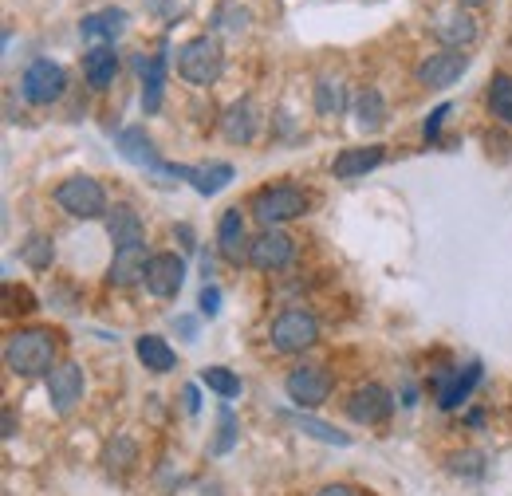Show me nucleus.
<instances>
[{
	"instance_id": "nucleus-35",
	"label": "nucleus",
	"mask_w": 512,
	"mask_h": 496,
	"mask_svg": "<svg viewBox=\"0 0 512 496\" xmlns=\"http://www.w3.org/2000/svg\"><path fill=\"white\" fill-rule=\"evenodd\" d=\"M449 111H453V107H449V103H442V107H438V111H434V115L426 119V126H422V134H426L430 142L438 138V130H442V123H446V119H449Z\"/></svg>"
},
{
	"instance_id": "nucleus-28",
	"label": "nucleus",
	"mask_w": 512,
	"mask_h": 496,
	"mask_svg": "<svg viewBox=\"0 0 512 496\" xmlns=\"http://www.w3.org/2000/svg\"><path fill=\"white\" fill-rule=\"evenodd\" d=\"M355 123L363 126V130H383L386 126V99L375 87H367V91L355 99Z\"/></svg>"
},
{
	"instance_id": "nucleus-24",
	"label": "nucleus",
	"mask_w": 512,
	"mask_h": 496,
	"mask_svg": "<svg viewBox=\"0 0 512 496\" xmlns=\"http://www.w3.org/2000/svg\"><path fill=\"white\" fill-rule=\"evenodd\" d=\"M237 178V170L229 162H209V166H186V182H193V189L201 197H213Z\"/></svg>"
},
{
	"instance_id": "nucleus-16",
	"label": "nucleus",
	"mask_w": 512,
	"mask_h": 496,
	"mask_svg": "<svg viewBox=\"0 0 512 496\" xmlns=\"http://www.w3.org/2000/svg\"><path fill=\"white\" fill-rule=\"evenodd\" d=\"M256 130H260V111H256L253 99L233 103V107L225 111V119H221V134H225L233 146H249L256 138Z\"/></svg>"
},
{
	"instance_id": "nucleus-25",
	"label": "nucleus",
	"mask_w": 512,
	"mask_h": 496,
	"mask_svg": "<svg viewBox=\"0 0 512 496\" xmlns=\"http://www.w3.org/2000/svg\"><path fill=\"white\" fill-rule=\"evenodd\" d=\"M434 32H438V40H442L446 48H461V52H465V44L477 40V20L465 16V12H449V16H442V20L434 24Z\"/></svg>"
},
{
	"instance_id": "nucleus-5",
	"label": "nucleus",
	"mask_w": 512,
	"mask_h": 496,
	"mask_svg": "<svg viewBox=\"0 0 512 496\" xmlns=\"http://www.w3.org/2000/svg\"><path fill=\"white\" fill-rule=\"evenodd\" d=\"M56 205H60L64 213H71V217H79V221H95V217H107V213H111L103 186H99L95 178H87V174L67 178L64 186L56 189Z\"/></svg>"
},
{
	"instance_id": "nucleus-19",
	"label": "nucleus",
	"mask_w": 512,
	"mask_h": 496,
	"mask_svg": "<svg viewBox=\"0 0 512 496\" xmlns=\"http://www.w3.org/2000/svg\"><path fill=\"white\" fill-rule=\"evenodd\" d=\"M477 382H481V363H469V367H461V371L446 374V378L438 382V406H442V410H457V406L473 394Z\"/></svg>"
},
{
	"instance_id": "nucleus-8",
	"label": "nucleus",
	"mask_w": 512,
	"mask_h": 496,
	"mask_svg": "<svg viewBox=\"0 0 512 496\" xmlns=\"http://www.w3.org/2000/svg\"><path fill=\"white\" fill-rule=\"evenodd\" d=\"M469 63L473 60L461 48H442V52H434V56H426L418 63V83L430 87V91H446L469 71Z\"/></svg>"
},
{
	"instance_id": "nucleus-12",
	"label": "nucleus",
	"mask_w": 512,
	"mask_h": 496,
	"mask_svg": "<svg viewBox=\"0 0 512 496\" xmlns=\"http://www.w3.org/2000/svg\"><path fill=\"white\" fill-rule=\"evenodd\" d=\"M284 390L304 410L308 406H320V402H327V394H331V374L323 371V367H296V371L284 378Z\"/></svg>"
},
{
	"instance_id": "nucleus-39",
	"label": "nucleus",
	"mask_w": 512,
	"mask_h": 496,
	"mask_svg": "<svg viewBox=\"0 0 512 496\" xmlns=\"http://www.w3.org/2000/svg\"><path fill=\"white\" fill-rule=\"evenodd\" d=\"M16 434V418L12 414H4V437H12Z\"/></svg>"
},
{
	"instance_id": "nucleus-26",
	"label": "nucleus",
	"mask_w": 512,
	"mask_h": 496,
	"mask_svg": "<svg viewBox=\"0 0 512 496\" xmlns=\"http://www.w3.org/2000/svg\"><path fill=\"white\" fill-rule=\"evenodd\" d=\"M280 422H288L292 430L316 437V441H323V445H351V437L339 434L335 426H327V422H320V418H308V414H296V410H280Z\"/></svg>"
},
{
	"instance_id": "nucleus-33",
	"label": "nucleus",
	"mask_w": 512,
	"mask_h": 496,
	"mask_svg": "<svg viewBox=\"0 0 512 496\" xmlns=\"http://www.w3.org/2000/svg\"><path fill=\"white\" fill-rule=\"evenodd\" d=\"M197 304H201V315H209V319H213V315L221 311V288H217V284H205Z\"/></svg>"
},
{
	"instance_id": "nucleus-1",
	"label": "nucleus",
	"mask_w": 512,
	"mask_h": 496,
	"mask_svg": "<svg viewBox=\"0 0 512 496\" xmlns=\"http://www.w3.org/2000/svg\"><path fill=\"white\" fill-rule=\"evenodd\" d=\"M4 363L8 371L20 374V378H40V374H52L56 367V335L44 331V327H28V331H16L8 335L4 343Z\"/></svg>"
},
{
	"instance_id": "nucleus-18",
	"label": "nucleus",
	"mask_w": 512,
	"mask_h": 496,
	"mask_svg": "<svg viewBox=\"0 0 512 496\" xmlns=\"http://www.w3.org/2000/svg\"><path fill=\"white\" fill-rule=\"evenodd\" d=\"M115 75H119V52H115V44H99V48H91L83 56V79L95 91H107L115 83Z\"/></svg>"
},
{
	"instance_id": "nucleus-2",
	"label": "nucleus",
	"mask_w": 512,
	"mask_h": 496,
	"mask_svg": "<svg viewBox=\"0 0 512 496\" xmlns=\"http://www.w3.org/2000/svg\"><path fill=\"white\" fill-rule=\"evenodd\" d=\"M249 213H253L264 229H276V225L296 221V217L308 213V193L300 186H264L253 193Z\"/></svg>"
},
{
	"instance_id": "nucleus-17",
	"label": "nucleus",
	"mask_w": 512,
	"mask_h": 496,
	"mask_svg": "<svg viewBox=\"0 0 512 496\" xmlns=\"http://www.w3.org/2000/svg\"><path fill=\"white\" fill-rule=\"evenodd\" d=\"M146 241L142 245H127V248H115V260H111V272H107V280L115 284V288H130V284H138L142 276H146Z\"/></svg>"
},
{
	"instance_id": "nucleus-22",
	"label": "nucleus",
	"mask_w": 512,
	"mask_h": 496,
	"mask_svg": "<svg viewBox=\"0 0 512 496\" xmlns=\"http://www.w3.org/2000/svg\"><path fill=\"white\" fill-rule=\"evenodd\" d=\"M134 355L142 359V367L154 374H170L178 367V355H174V347L162 339V335H138L134 339Z\"/></svg>"
},
{
	"instance_id": "nucleus-32",
	"label": "nucleus",
	"mask_w": 512,
	"mask_h": 496,
	"mask_svg": "<svg viewBox=\"0 0 512 496\" xmlns=\"http://www.w3.org/2000/svg\"><path fill=\"white\" fill-rule=\"evenodd\" d=\"M217 422H221V426H217V437H213V445H209V449L221 457V453H229V449L237 445V418H233V410H229V406H221Z\"/></svg>"
},
{
	"instance_id": "nucleus-13",
	"label": "nucleus",
	"mask_w": 512,
	"mask_h": 496,
	"mask_svg": "<svg viewBox=\"0 0 512 496\" xmlns=\"http://www.w3.org/2000/svg\"><path fill=\"white\" fill-rule=\"evenodd\" d=\"M249 237H245V213L241 209H225L221 221H217V248L229 264H241L249 260Z\"/></svg>"
},
{
	"instance_id": "nucleus-29",
	"label": "nucleus",
	"mask_w": 512,
	"mask_h": 496,
	"mask_svg": "<svg viewBox=\"0 0 512 496\" xmlns=\"http://www.w3.org/2000/svg\"><path fill=\"white\" fill-rule=\"evenodd\" d=\"M489 111H493V119H501L505 126H512V75H493V83H489Z\"/></svg>"
},
{
	"instance_id": "nucleus-38",
	"label": "nucleus",
	"mask_w": 512,
	"mask_h": 496,
	"mask_svg": "<svg viewBox=\"0 0 512 496\" xmlns=\"http://www.w3.org/2000/svg\"><path fill=\"white\" fill-rule=\"evenodd\" d=\"M178 327H182V335H197V323H193V319H178Z\"/></svg>"
},
{
	"instance_id": "nucleus-23",
	"label": "nucleus",
	"mask_w": 512,
	"mask_h": 496,
	"mask_svg": "<svg viewBox=\"0 0 512 496\" xmlns=\"http://www.w3.org/2000/svg\"><path fill=\"white\" fill-rule=\"evenodd\" d=\"M107 233H111V245H115V248L142 245V241H146L142 217H138L130 205H115V209L107 213Z\"/></svg>"
},
{
	"instance_id": "nucleus-34",
	"label": "nucleus",
	"mask_w": 512,
	"mask_h": 496,
	"mask_svg": "<svg viewBox=\"0 0 512 496\" xmlns=\"http://www.w3.org/2000/svg\"><path fill=\"white\" fill-rule=\"evenodd\" d=\"M245 20H249V12L229 4V8L221 12V20H217V24H221V28H229V32H241V28H245Z\"/></svg>"
},
{
	"instance_id": "nucleus-6",
	"label": "nucleus",
	"mask_w": 512,
	"mask_h": 496,
	"mask_svg": "<svg viewBox=\"0 0 512 496\" xmlns=\"http://www.w3.org/2000/svg\"><path fill=\"white\" fill-rule=\"evenodd\" d=\"M64 91H67V71L52 60H36L24 71V79H20V95L32 107H52Z\"/></svg>"
},
{
	"instance_id": "nucleus-11",
	"label": "nucleus",
	"mask_w": 512,
	"mask_h": 496,
	"mask_svg": "<svg viewBox=\"0 0 512 496\" xmlns=\"http://www.w3.org/2000/svg\"><path fill=\"white\" fill-rule=\"evenodd\" d=\"M292 252H296V241L288 233L264 229V233H256L253 245H249V264L260 268V272H276V268H284L292 260Z\"/></svg>"
},
{
	"instance_id": "nucleus-10",
	"label": "nucleus",
	"mask_w": 512,
	"mask_h": 496,
	"mask_svg": "<svg viewBox=\"0 0 512 496\" xmlns=\"http://www.w3.org/2000/svg\"><path fill=\"white\" fill-rule=\"evenodd\" d=\"M347 414L359 422V426H379L394 414V394L379 386V382H367L359 386L351 398H347Z\"/></svg>"
},
{
	"instance_id": "nucleus-15",
	"label": "nucleus",
	"mask_w": 512,
	"mask_h": 496,
	"mask_svg": "<svg viewBox=\"0 0 512 496\" xmlns=\"http://www.w3.org/2000/svg\"><path fill=\"white\" fill-rule=\"evenodd\" d=\"M127 20L130 16L123 8H103V12H91L79 20V36L91 44H115L127 32Z\"/></svg>"
},
{
	"instance_id": "nucleus-3",
	"label": "nucleus",
	"mask_w": 512,
	"mask_h": 496,
	"mask_svg": "<svg viewBox=\"0 0 512 496\" xmlns=\"http://www.w3.org/2000/svg\"><path fill=\"white\" fill-rule=\"evenodd\" d=\"M225 71V52L213 36H193L178 48V75L193 87H209L217 83Z\"/></svg>"
},
{
	"instance_id": "nucleus-30",
	"label": "nucleus",
	"mask_w": 512,
	"mask_h": 496,
	"mask_svg": "<svg viewBox=\"0 0 512 496\" xmlns=\"http://www.w3.org/2000/svg\"><path fill=\"white\" fill-rule=\"evenodd\" d=\"M20 260L28 264V268H52V260H56V248H52V241L48 237H28L24 245H20Z\"/></svg>"
},
{
	"instance_id": "nucleus-27",
	"label": "nucleus",
	"mask_w": 512,
	"mask_h": 496,
	"mask_svg": "<svg viewBox=\"0 0 512 496\" xmlns=\"http://www.w3.org/2000/svg\"><path fill=\"white\" fill-rule=\"evenodd\" d=\"M316 111H320L323 119H335V115L347 111V87H343V79L323 75L320 83H316Z\"/></svg>"
},
{
	"instance_id": "nucleus-4",
	"label": "nucleus",
	"mask_w": 512,
	"mask_h": 496,
	"mask_svg": "<svg viewBox=\"0 0 512 496\" xmlns=\"http://www.w3.org/2000/svg\"><path fill=\"white\" fill-rule=\"evenodd\" d=\"M268 339H272V347H276L280 355H300V351H308V347L320 339V319L304 308L280 311V315L272 319Z\"/></svg>"
},
{
	"instance_id": "nucleus-14",
	"label": "nucleus",
	"mask_w": 512,
	"mask_h": 496,
	"mask_svg": "<svg viewBox=\"0 0 512 496\" xmlns=\"http://www.w3.org/2000/svg\"><path fill=\"white\" fill-rule=\"evenodd\" d=\"M79 398H83V371L75 363H64L48 374V402L56 414H71Z\"/></svg>"
},
{
	"instance_id": "nucleus-20",
	"label": "nucleus",
	"mask_w": 512,
	"mask_h": 496,
	"mask_svg": "<svg viewBox=\"0 0 512 496\" xmlns=\"http://www.w3.org/2000/svg\"><path fill=\"white\" fill-rule=\"evenodd\" d=\"M383 146H351V150H343L335 162H331V174L335 178H359V174H371L375 166H383Z\"/></svg>"
},
{
	"instance_id": "nucleus-31",
	"label": "nucleus",
	"mask_w": 512,
	"mask_h": 496,
	"mask_svg": "<svg viewBox=\"0 0 512 496\" xmlns=\"http://www.w3.org/2000/svg\"><path fill=\"white\" fill-rule=\"evenodd\" d=\"M201 382H205L213 394H221V398H237V394H241V378L229 371V367H205V371H201Z\"/></svg>"
},
{
	"instance_id": "nucleus-9",
	"label": "nucleus",
	"mask_w": 512,
	"mask_h": 496,
	"mask_svg": "<svg viewBox=\"0 0 512 496\" xmlns=\"http://www.w3.org/2000/svg\"><path fill=\"white\" fill-rule=\"evenodd\" d=\"M115 146H119V154L127 158L130 166H142V170H154V174L182 178V166H166V162L158 158V150H154V142H150V134H146L142 126H127V130H119Z\"/></svg>"
},
{
	"instance_id": "nucleus-40",
	"label": "nucleus",
	"mask_w": 512,
	"mask_h": 496,
	"mask_svg": "<svg viewBox=\"0 0 512 496\" xmlns=\"http://www.w3.org/2000/svg\"><path fill=\"white\" fill-rule=\"evenodd\" d=\"M461 4H489V0H461Z\"/></svg>"
},
{
	"instance_id": "nucleus-7",
	"label": "nucleus",
	"mask_w": 512,
	"mask_h": 496,
	"mask_svg": "<svg viewBox=\"0 0 512 496\" xmlns=\"http://www.w3.org/2000/svg\"><path fill=\"white\" fill-rule=\"evenodd\" d=\"M142 284H146L150 296L174 300V296L182 292V284H186V260H182L178 252H158V256H150Z\"/></svg>"
},
{
	"instance_id": "nucleus-21",
	"label": "nucleus",
	"mask_w": 512,
	"mask_h": 496,
	"mask_svg": "<svg viewBox=\"0 0 512 496\" xmlns=\"http://www.w3.org/2000/svg\"><path fill=\"white\" fill-rule=\"evenodd\" d=\"M138 71H142V111L154 115L162 107V91H166V52H158L150 60L142 56Z\"/></svg>"
},
{
	"instance_id": "nucleus-36",
	"label": "nucleus",
	"mask_w": 512,
	"mask_h": 496,
	"mask_svg": "<svg viewBox=\"0 0 512 496\" xmlns=\"http://www.w3.org/2000/svg\"><path fill=\"white\" fill-rule=\"evenodd\" d=\"M316 496H363V489H355V485H327Z\"/></svg>"
},
{
	"instance_id": "nucleus-37",
	"label": "nucleus",
	"mask_w": 512,
	"mask_h": 496,
	"mask_svg": "<svg viewBox=\"0 0 512 496\" xmlns=\"http://www.w3.org/2000/svg\"><path fill=\"white\" fill-rule=\"evenodd\" d=\"M186 410L197 414V390H193V386H186Z\"/></svg>"
}]
</instances>
